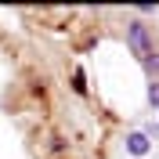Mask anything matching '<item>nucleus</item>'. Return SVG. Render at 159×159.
I'll use <instances>...</instances> for the list:
<instances>
[{
  "label": "nucleus",
  "instance_id": "obj_1",
  "mask_svg": "<svg viewBox=\"0 0 159 159\" xmlns=\"http://www.w3.org/2000/svg\"><path fill=\"white\" fill-rule=\"evenodd\" d=\"M127 47H130V54H134V58L138 61H145L152 54V33H148V25H145V22L141 18H130L127 22Z\"/></svg>",
  "mask_w": 159,
  "mask_h": 159
},
{
  "label": "nucleus",
  "instance_id": "obj_2",
  "mask_svg": "<svg viewBox=\"0 0 159 159\" xmlns=\"http://www.w3.org/2000/svg\"><path fill=\"white\" fill-rule=\"evenodd\" d=\"M123 148H127V159H145L152 152V141L141 134V130H130L127 138H123Z\"/></svg>",
  "mask_w": 159,
  "mask_h": 159
},
{
  "label": "nucleus",
  "instance_id": "obj_4",
  "mask_svg": "<svg viewBox=\"0 0 159 159\" xmlns=\"http://www.w3.org/2000/svg\"><path fill=\"white\" fill-rule=\"evenodd\" d=\"M148 105L159 112V80H148Z\"/></svg>",
  "mask_w": 159,
  "mask_h": 159
},
{
  "label": "nucleus",
  "instance_id": "obj_3",
  "mask_svg": "<svg viewBox=\"0 0 159 159\" xmlns=\"http://www.w3.org/2000/svg\"><path fill=\"white\" fill-rule=\"evenodd\" d=\"M72 90H76V94H87V76H83V69L72 72Z\"/></svg>",
  "mask_w": 159,
  "mask_h": 159
}]
</instances>
